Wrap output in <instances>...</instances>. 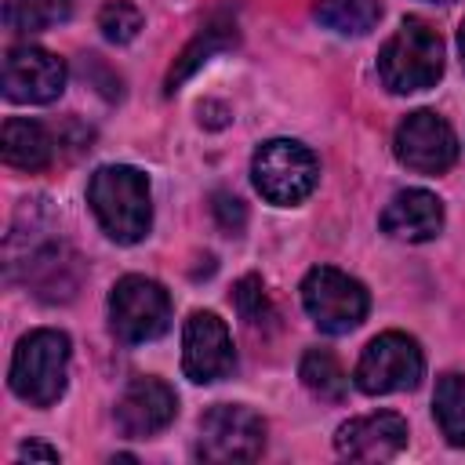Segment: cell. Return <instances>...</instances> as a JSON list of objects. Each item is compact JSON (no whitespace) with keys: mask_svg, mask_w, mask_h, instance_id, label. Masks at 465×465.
<instances>
[{"mask_svg":"<svg viewBox=\"0 0 465 465\" xmlns=\"http://www.w3.org/2000/svg\"><path fill=\"white\" fill-rule=\"evenodd\" d=\"M87 203L116 243H138L145 240L153 225V200H149V178L138 167L127 163H105L87 182Z\"/></svg>","mask_w":465,"mask_h":465,"instance_id":"6da1fadb","label":"cell"},{"mask_svg":"<svg viewBox=\"0 0 465 465\" xmlns=\"http://www.w3.org/2000/svg\"><path fill=\"white\" fill-rule=\"evenodd\" d=\"M378 76L392 94H414L443 76V40L421 18H403V25L385 40L378 54Z\"/></svg>","mask_w":465,"mask_h":465,"instance_id":"7a4b0ae2","label":"cell"},{"mask_svg":"<svg viewBox=\"0 0 465 465\" xmlns=\"http://www.w3.org/2000/svg\"><path fill=\"white\" fill-rule=\"evenodd\" d=\"M69 338L54 327L29 331L11 356V392L33 407H51L65 392Z\"/></svg>","mask_w":465,"mask_h":465,"instance_id":"3957f363","label":"cell"},{"mask_svg":"<svg viewBox=\"0 0 465 465\" xmlns=\"http://www.w3.org/2000/svg\"><path fill=\"white\" fill-rule=\"evenodd\" d=\"M251 182L269 203L294 207L316 189L320 163H316L312 149H305L302 142L272 138V142L258 145V153L251 160Z\"/></svg>","mask_w":465,"mask_h":465,"instance_id":"277c9868","label":"cell"},{"mask_svg":"<svg viewBox=\"0 0 465 465\" xmlns=\"http://www.w3.org/2000/svg\"><path fill=\"white\" fill-rule=\"evenodd\" d=\"M302 305L312 316V323L327 334H349L352 327L363 323L371 298L360 280H352L341 269L316 265L302 280Z\"/></svg>","mask_w":465,"mask_h":465,"instance_id":"5b68a950","label":"cell"},{"mask_svg":"<svg viewBox=\"0 0 465 465\" xmlns=\"http://www.w3.org/2000/svg\"><path fill=\"white\" fill-rule=\"evenodd\" d=\"M421 374H425V356H421L418 341L411 334L385 331L367 341L352 378L367 396H385V392L414 389L421 381Z\"/></svg>","mask_w":465,"mask_h":465,"instance_id":"8992f818","label":"cell"},{"mask_svg":"<svg viewBox=\"0 0 465 465\" xmlns=\"http://www.w3.org/2000/svg\"><path fill=\"white\" fill-rule=\"evenodd\" d=\"M109 323L113 334L127 345L153 341L171 323V298L149 276H124L109 294Z\"/></svg>","mask_w":465,"mask_h":465,"instance_id":"52a82bcc","label":"cell"},{"mask_svg":"<svg viewBox=\"0 0 465 465\" xmlns=\"http://www.w3.org/2000/svg\"><path fill=\"white\" fill-rule=\"evenodd\" d=\"M265 450V421L243 403H218L200 418L196 458L203 461H254Z\"/></svg>","mask_w":465,"mask_h":465,"instance_id":"ba28073f","label":"cell"},{"mask_svg":"<svg viewBox=\"0 0 465 465\" xmlns=\"http://www.w3.org/2000/svg\"><path fill=\"white\" fill-rule=\"evenodd\" d=\"M392 149L403 167L418 174H443L458 160V134L440 113L418 109L396 127Z\"/></svg>","mask_w":465,"mask_h":465,"instance_id":"9c48e42d","label":"cell"},{"mask_svg":"<svg viewBox=\"0 0 465 465\" xmlns=\"http://www.w3.org/2000/svg\"><path fill=\"white\" fill-rule=\"evenodd\" d=\"M65 91V62L44 47L18 44L4 58V94L22 105H47Z\"/></svg>","mask_w":465,"mask_h":465,"instance_id":"30bf717a","label":"cell"},{"mask_svg":"<svg viewBox=\"0 0 465 465\" xmlns=\"http://www.w3.org/2000/svg\"><path fill=\"white\" fill-rule=\"evenodd\" d=\"M236 363V352H232V338H229V327L207 312V309H196L189 320H185V331H182V371L189 381L196 385H207V381H218L232 371Z\"/></svg>","mask_w":465,"mask_h":465,"instance_id":"8fae6325","label":"cell"},{"mask_svg":"<svg viewBox=\"0 0 465 465\" xmlns=\"http://www.w3.org/2000/svg\"><path fill=\"white\" fill-rule=\"evenodd\" d=\"M178 414V396L160 378H131L116 400V425L124 436L145 440L163 432Z\"/></svg>","mask_w":465,"mask_h":465,"instance_id":"7c38bea8","label":"cell"},{"mask_svg":"<svg viewBox=\"0 0 465 465\" xmlns=\"http://www.w3.org/2000/svg\"><path fill=\"white\" fill-rule=\"evenodd\" d=\"M334 447L341 458H352V461H389L407 447V421L392 411L352 418L338 429Z\"/></svg>","mask_w":465,"mask_h":465,"instance_id":"4fadbf2b","label":"cell"},{"mask_svg":"<svg viewBox=\"0 0 465 465\" xmlns=\"http://www.w3.org/2000/svg\"><path fill=\"white\" fill-rule=\"evenodd\" d=\"M381 229L392 240L425 243V240L440 236V229H443V203L429 189H403L381 211Z\"/></svg>","mask_w":465,"mask_h":465,"instance_id":"5bb4252c","label":"cell"},{"mask_svg":"<svg viewBox=\"0 0 465 465\" xmlns=\"http://www.w3.org/2000/svg\"><path fill=\"white\" fill-rule=\"evenodd\" d=\"M0 153H4V163L7 167H18V171H40L51 163V153H54V142L47 134V127L40 120H29V116H11L4 124V134H0Z\"/></svg>","mask_w":465,"mask_h":465,"instance_id":"9a60e30c","label":"cell"},{"mask_svg":"<svg viewBox=\"0 0 465 465\" xmlns=\"http://www.w3.org/2000/svg\"><path fill=\"white\" fill-rule=\"evenodd\" d=\"M232 44H236V25H232V22H222V18H211V22L193 36V44H185V51L178 54L174 69L167 73V91H174L193 69H200L211 54L229 51Z\"/></svg>","mask_w":465,"mask_h":465,"instance_id":"2e32d148","label":"cell"},{"mask_svg":"<svg viewBox=\"0 0 465 465\" xmlns=\"http://www.w3.org/2000/svg\"><path fill=\"white\" fill-rule=\"evenodd\" d=\"M298 374H302V385L312 396L327 400V403H341L345 392H349V374L341 371V363H338V356L331 349H309L302 356Z\"/></svg>","mask_w":465,"mask_h":465,"instance_id":"e0dca14e","label":"cell"},{"mask_svg":"<svg viewBox=\"0 0 465 465\" xmlns=\"http://www.w3.org/2000/svg\"><path fill=\"white\" fill-rule=\"evenodd\" d=\"M316 18L345 36H363L381 18V0H316Z\"/></svg>","mask_w":465,"mask_h":465,"instance_id":"ac0fdd59","label":"cell"},{"mask_svg":"<svg viewBox=\"0 0 465 465\" xmlns=\"http://www.w3.org/2000/svg\"><path fill=\"white\" fill-rule=\"evenodd\" d=\"M432 414L440 421V432L447 436V443L465 447V374H443L436 381V396H432Z\"/></svg>","mask_w":465,"mask_h":465,"instance_id":"d6986e66","label":"cell"},{"mask_svg":"<svg viewBox=\"0 0 465 465\" xmlns=\"http://www.w3.org/2000/svg\"><path fill=\"white\" fill-rule=\"evenodd\" d=\"M73 15V0H4V25L11 33H40Z\"/></svg>","mask_w":465,"mask_h":465,"instance_id":"ffe728a7","label":"cell"},{"mask_svg":"<svg viewBox=\"0 0 465 465\" xmlns=\"http://www.w3.org/2000/svg\"><path fill=\"white\" fill-rule=\"evenodd\" d=\"M142 11L131 4V0H109V4H102V11H98V29H102V36L105 40H113V44H131L138 33H142Z\"/></svg>","mask_w":465,"mask_h":465,"instance_id":"44dd1931","label":"cell"},{"mask_svg":"<svg viewBox=\"0 0 465 465\" xmlns=\"http://www.w3.org/2000/svg\"><path fill=\"white\" fill-rule=\"evenodd\" d=\"M232 302H236L240 320H247L251 327H269V323L276 320V312H272V302H269V294H265L262 276H243V280L232 287Z\"/></svg>","mask_w":465,"mask_h":465,"instance_id":"7402d4cb","label":"cell"},{"mask_svg":"<svg viewBox=\"0 0 465 465\" xmlns=\"http://www.w3.org/2000/svg\"><path fill=\"white\" fill-rule=\"evenodd\" d=\"M211 211H214V218H218V225H222L225 232H240L243 222H247V207H243V200H236V196H229V193H214Z\"/></svg>","mask_w":465,"mask_h":465,"instance_id":"603a6c76","label":"cell"},{"mask_svg":"<svg viewBox=\"0 0 465 465\" xmlns=\"http://www.w3.org/2000/svg\"><path fill=\"white\" fill-rule=\"evenodd\" d=\"M18 458H40V461H58V450H54V447H44V443H22Z\"/></svg>","mask_w":465,"mask_h":465,"instance_id":"cb8c5ba5","label":"cell"},{"mask_svg":"<svg viewBox=\"0 0 465 465\" xmlns=\"http://www.w3.org/2000/svg\"><path fill=\"white\" fill-rule=\"evenodd\" d=\"M458 51H461V65H465V22H461V29H458Z\"/></svg>","mask_w":465,"mask_h":465,"instance_id":"d4e9b609","label":"cell"},{"mask_svg":"<svg viewBox=\"0 0 465 465\" xmlns=\"http://www.w3.org/2000/svg\"><path fill=\"white\" fill-rule=\"evenodd\" d=\"M432 4H447V0H432Z\"/></svg>","mask_w":465,"mask_h":465,"instance_id":"484cf974","label":"cell"}]
</instances>
